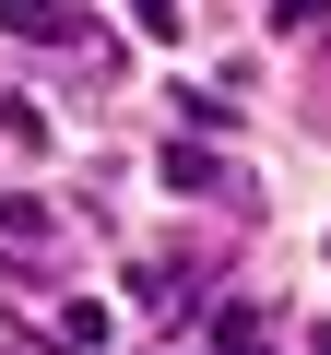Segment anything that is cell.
<instances>
[{"mask_svg": "<svg viewBox=\"0 0 331 355\" xmlns=\"http://www.w3.org/2000/svg\"><path fill=\"white\" fill-rule=\"evenodd\" d=\"M12 36H83V0H0Z\"/></svg>", "mask_w": 331, "mask_h": 355, "instance_id": "obj_1", "label": "cell"}, {"mask_svg": "<svg viewBox=\"0 0 331 355\" xmlns=\"http://www.w3.org/2000/svg\"><path fill=\"white\" fill-rule=\"evenodd\" d=\"M166 178H178V190H225V166H213L202 142H178V154H166Z\"/></svg>", "mask_w": 331, "mask_h": 355, "instance_id": "obj_2", "label": "cell"}, {"mask_svg": "<svg viewBox=\"0 0 331 355\" xmlns=\"http://www.w3.org/2000/svg\"><path fill=\"white\" fill-rule=\"evenodd\" d=\"M0 237H12V249H24V237H48V202H0Z\"/></svg>", "mask_w": 331, "mask_h": 355, "instance_id": "obj_3", "label": "cell"}]
</instances>
